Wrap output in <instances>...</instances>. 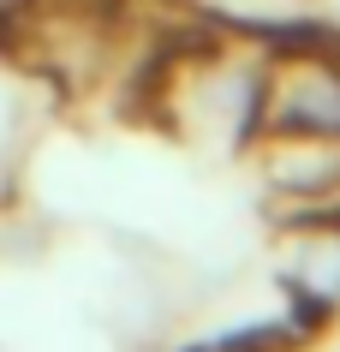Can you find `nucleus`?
Segmentation results:
<instances>
[{"label": "nucleus", "instance_id": "f257e3e1", "mask_svg": "<svg viewBox=\"0 0 340 352\" xmlns=\"http://www.w3.org/2000/svg\"><path fill=\"white\" fill-rule=\"evenodd\" d=\"M257 126L340 138V66L322 54H286L257 90Z\"/></svg>", "mask_w": 340, "mask_h": 352}, {"label": "nucleus", "instance_id": "f03ea898", "mask_svg": "<svg viewBox=\"0 0 340 352\" xmlns=\"http://www.w3.org/2000/svg\"><path fill=\"white\" fill-rule=\"evenodd\" d=\"M281 269L310 305H340V221H299L281 245Z\"/></svg>", "mask_w": 340, "mask_h": 352}]
</instances>
